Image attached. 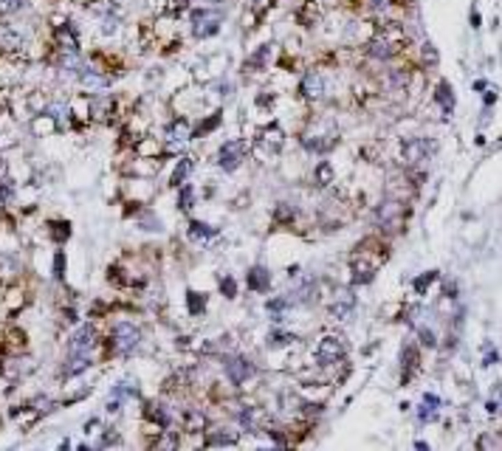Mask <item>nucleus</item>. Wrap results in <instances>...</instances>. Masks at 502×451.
<instances>
[{
    "instance_id": "f257e3e1",
    "label": "nucleus",
    "mask_w": 502,
    "mask_h": 451,
    "mask_svg": "<svg viewBox=\"0 0 502 451\" xmlns=\"http://www.w3.org/2000/svg\"><path fill=\"white\" fill-rule=\"evenodd\" d=\"M142 342V333L139 327L130 324V322H119L116 327H113V350L116 352H133L135 347H139Z\"/></svg>"
},
{
    "instance_id": "f03ea898",
    "label": "nucleus",
    "mask_w": 502,
    "mask_h": 451,
    "mask_svg": "<svg viewBox=\"0 0 502 451\" xmlns=\"http://www.w3.org/2000/svg\"><path fill=\"white\" fill-rule=\"evenodd\" d=\"M220 23H223V17L215 9H198V12H192V31H195V37H212V34H217Z\"/></svg>"
},
{
    "instance_id": "7ed1b4c3",
    "label": "nucleus",
    "mask_w": 502,
    "mask_h": 451,
    "mask_svg": "<svg viewBox=\"0 0 502 451\" xmlns=\"http://www.w3.org/2000/svg\"><path fill=\"white\" fill-rule=\"evenodd\" d=\"M341 359H345V342H341L339 336H325L322 342H319V347H316V361L322 364V367L336 364Z\"/></svg>"
},
{
    "instance_id": "20e7f679",
    "label": "nucleus",
    "mask_w": 502,
    "mask_h": 451,
    "mask_svg": "<svg viewBox=\"0 0 502 451\" xmlns=\"http://www.w3.org/2000/svg\"><path fill=\"white\" fill-rule=\"evenodd\" d=\"M243 153H246V144H243L240 138L226 141V144L220 147V153H217V164H220L226 172H235L240 167V161H243Z\"/></svg>"
},
{
    "instance_id": "39448f33",
    "label": "nucleus",
    "mask_w": 502,
    "mask_h": 451,
    "mask_svg": "<svg viewBox=\"0 0 502 451\" xmlns=\"http://www.w3.org/2000/svg\"><path fill=\"white\" fill-rule=\"evenodd\" d=\"M282 144H285V136H282V130H280L277 125H271L268 130H263L260 138H257V150H260V153H268V155L280 153Z\"/></svg>"
},
{
    "instance_id": "423d86ee",
    "label": "nucleus",
    "mask_w": 502,
    "mask_h": 451,
    "mask_svg": "<svg viewBox=\"0 0 502 451\" xmlns=\"http://www.w3.org/2000/svg\"><path fill=\"white\" fill-rule=\"evenodd\" d=\"M94 344H96V330L90 324H85L71 336V342H68V352H90Z\"/></svg>"
},
{
    "instance_id": "0eeeda50",
    "label": "nucleus",
    "mask_w": 502,
    "mask_h": 451,
    "mask_svg": "<svg viewBox=\"0 0 502 451\" xmlns=\"http://www.w3.org/2000/svg\"><path fill=\"white\" fill-rule=\"evenodd\" d=\"M54 37H57V45H60L65 54H79V37H77L71 23H62V26H57Z\"/></svg>"
},
{
    "instance_id": "6e6552de",
    "label": "nucleus",
    "mask_w": 502,
    "mask_h": 451,
    "mask_svg": "<svg viewBox=\"0 0 502 451\" xmlns=\"http://www.w3.org/2000/svg\"><path fill=\"white\" fill-rule=\"evenodd\" d=\"M429 153H435V144H429L426 138H412L404 144V158L409 164H418V161H426Z\"/></svg>"
},
{
    "instance_id": "1a4fd4ad",
    "label": "nucleus",
    "mask_w": 502,
    "mask_h": 451,
    "mask_svg": "<svg viewBox=\"0 0 502 451\" xmlns=\"http://www.w3.org/2000/svg\"><path fill=\"white\" fill-rule=\"evenodd\" d=\"M226 375H229L232 384H246L251 375H254V364L246 361V359H232L226 364Z\"/></svg>"
},
{
    "instance_id": "9d476101",
    "label": "nucleus",
    "mask_w": 502,
    "mask_h": 451,
    "mask_svg": "<svg viewBox=\"0 0 502 451\" xmlns=\"http://www.w3.org/2000/svg\"><path fill=\"white\" fill-rule=\"evenodd\" d=\"M302 96L305 99H311V102H319L325 96V79L319 77V74H305V79H302Z\"/></svg>"
},
{
    "instance_id": "9b49d317",
    "label": "nucleus",
    "mask_w": 502,
    "mask_h": 451,
    "mask_svg": "<svg viewBox=\"0 0 502 451\" xmlns=\"http://www.w3.org/2000/svg\"><path fill=\"white\" fill-rule=\"evenodd\" d=\"M90 367V352H68V361L62 367V375L65 378H74L79 372H85Z\"/></svg>"
},
{
    "instance_id": "f8f14e48",
    "label": "nucleus",
    "mask_w": 502,
    "mask_h": 451,
    "mask_svg": "<svg viewBox=\"0 0 502 451\" xmlns=\"http://www.w3.org/2000/svg\"><path fill=\"white\" fill-rule=\"evenodd\" d=\"M246 282H248V288H251V291H268V285H271V274H268V268L254 266V268L248 271Z\"/></svg>"
},
{
    "instance_id": "ddd939ff",
    "label": "nucleus",
    "mask_w": 502,
    "mask_h": 451,
    "mask_svg": "<svg viewBox=\"0 0 502 451\" xmlns=\"http://www.w3.org/2000/svg\"><path fill=\"white\" fill-rule=\"evenodd\" d=\"M356 307V296L350 294V291H341L339 296H336V302H333V307H330V313L336 316V319H345L350 311Z\"/></svg>"
},
{
    "instance_id": "4468645a",
    "label": "nucleus",
    "mask_w": 502,
    "mask_h": 451,
    "mask_svg": "<svg viewBox=\"0 0 502 451\" xmlns=\"http://www.w3.org/2000/svg\"><path fill=\"white\" fill-rule=\"evenodd\" d=\"M438 407H440V398L438 395H426L423 403H421V412H418L421 423H432V420H435L438 417Z\"/></svg>"
},
{
    "instance_id": "2eb2a0df",
    "label": "nucleus",
    "mask_w": 502,
    "mask_h": 451,
    "mask_svg": "<svg viewBox=\"0 0 502 451\" xmlns=\"http://www.w3.org/2000/svg\"><path fill=\"white\" fill-rule=\"evenodd\" d=\"M215 234H217V229L209 226V223H200V220H192V223H189V237H192L195 243H198V240H200V243L209 240V237H215Z\"/></svg>"
},
{
    "instance_id": "dca6fc26",
    "label": "nucleus",
    "mask_w": 502,
    "mask_h": 451,
    "mask_svg": "<svg viewBox=\"0 0 502 451\" xmlns=\"http://www.w3.org/2000/svg\"><path fill=\"white\" fill-rule=\"evenodd\" d=\"M60 125H57V118L51 116V113H40L34 122H31V130L37 133V136H45V133H51V130H57Z\"/></svg>"
},
{
    "instance_id": "f3484780",
    "label": "nucleus",
    "mask_w": 502,
    "mask_h": 451,
    "mask_svg": "<svg viewBox=\"0 0 502 451\" xmlns=\"http://www.w3.org/2000/svg\"><path fill=\"white\" fill-rule=\"evenodd\" d=\"M435 99H438V105L443 107V113H451V110H454V90H451L449 82H440V85H438Z\"/></svg>"
},
{
    "instance_id": "a211bd4d",
    "label": "nucleus",
    "mask_w": 502,
    "mask_h": 451,
    "mask_svg": "<svg viewBox=\"0 0 502 451\" xmlns=\"http://www.w3.org/2000/svg\"><path fill=\"white\" fill-rule=\"evenodd\" d=\"M395 54V49H393V42L390 40H373L370 42V57H375V60H390Z\"/></svg>"
},
{
    "instance_id": "6ab92c4d",
    "label": "nucleus",
    "mask_w": 502,
    "mask_h": 451,
    "mask_svg": "<svg viewBox=\"0 0 502 451\" xmlns=\"http://www.w3.org/2000/svg\"><path fill=\"white\" fill-rule=\"evenodd\" d=\"M167 138H170V144H187L189 141V125L187 122H175L172 127H170V133H167Z\"/></svg>"
},
{
    "instance_id": "aec40b11",
    "label": "nucleus",
    "mask_w": 502,
    "mask_h": 451,
    "mask_svg": "<svg viewBox=\"0 0 502 451\" xmlns=\"http://www.w3.org/2000/svg\"><path fill=\"white\" fill-rule=\"evenodd\" d=\"M189 172H192V161H189V158H181V161H178V167H175V172H172V183H175V186H181V183H184V181L189 178Z\"/></svg>"
},
{
    "instance_id": "412c9836",
    "label": "nucleus",
    "mask_w": 502,
    "mask_h": 451,
    "mask_svg": "<svg viewBox=\"0 0 502 451\" xmlns=\"http://www.w3.org/2000/svg\"><path fill=\"white\" fill-rule=\"evenodd\" d=\"M192 203H195V189L184 181V183H181V192H178V206L184 209V211H189V209H192Z\"/></svg>"
},
{
    "instance_id": "4be33fe9",
    "label": "nucleus",
    "mask_w": 502,
    "mask_h": 451,
    "mask_svg": "<svg viewBox=\"0 0 502 451\" xmlns=\"http://www.w3.org/2000/svg\"><path fill=\"white\" fill-rule=\"evenodd\" d=\"M187 305H189V313L198 316V313H203V307H207V296L198 294V291H189L187 294Z\"/></svg>"
},
{
    "instance_id": "5701e85b",
    "label": "nucleus",
    "mask_w": 502,
    "mask_h": 451,
    "mask_svg": "<svg viewBox=\"0 0 502 451\" xmlns=\"http://www.w3.org/2000/svg\"><path fill=\"white\" fill-rule=\"evenodd\" d=\"M330 181H333V167H330L328 161H322V164L316 167V183H319V186H328Z\"/></svg>"
},
{
    "instance_id": "b1692460",
    "label": "nucleus",
    "mask_w": 502,
    "mask_h": 451,
    "mask_svg": "<svg viewBox=\"0 0 502 451\" xmlns=\"http://www.w3.org/2000/svg\"><path fill=\"white\" fill-rule=\"evenodd\" d=\"M373 279V268L370 266H356L353 268V285H367Z\"/></svg>"
},
{
    "instance_id": "393cba45",
    "label": "nucleus",
    "mask_w": 502,
    "mask_h": 451,
    "mask_svg": "<svg viewBox=\"0 0 502 451\" xmlns=\"http://www.w3.org/2000/svg\"><path fill=\"white\" fill-rule=\"evenodd\" d=\"M51 234H54V240L57 243H62V240H68V237H71V223H62V220H54L51 223Z\"/></svg>"
},
{
    "instance_id": "a878e982",
    "label": "nucleus",
    "mask_w": 502,
    "mask_h": 451,
    "mask_svg": "<svg viewBox=\"0 0 502 451\" xmlns=\"http://www.w3.org/2000/svg\"><path fill=\"white\" fill-rule=\"evenodd\" d=\"M26 6V0H0V17H9Z\"/></svg>"
},
{
    "instance_id": "bb28decb",
    "label": "nucleus",
    "mask_w": 502,
    "mask_h": 451,
    "mask_svg": "<svg viewBox=\"0 0 502 451\" xmlns=\"http://www.w3.org/2000/svg\"><path fill=\"white\" fill-rule=\"evenodd\" d=\"M288 305H291V299H271V302H268V311L274 313V319H277V322H280V319H282V313H285V307H288Z\"/></svg>"
},
{
    "instance_id": "cd10ccee",
    "label": "nucleus",
    "mask_w": 502,
    "mask_h": 451,
    "mask_svg": "<svg viewBox=\"0 0 502 451\" xmlns=\"http://www.w3.org/2000/svg\"><path fill=\"white\" fill-rule=\"evenodd\" d=\"M147 417H150V420H158V426H167V423H170L167 412H164L161 407H155V403H150V407H147Z\"/></svg>"
},
{
    "instance_id": "c85d7f7f",
    "label": "nucleus",
    "mask_w": 502,
    "mask_h": 451,
    "mask_svg": "<svg viewBox=\"0 0 502 451\" xmlns=\"http://www.w3.org/2000/svg\"><path fill=\"white\" fill-rule=\"evenodd\" d=\"M435 279H438V271H426L423 276H418V279H415V291H418V294H423V291H426Z\"/></svg>"
},
{
    "instance_id": "c756f323",
    "label": "nucleus",
    "mask_w": 502,
    "mask_h": 451,
    "mask_svg": "<svg viewBox=\"0 0 502 451\" xmlns=\"http://www.w3.org/2000/svg\"><path fill=\"white\" fill-rule=\"evenodd\" d=\"M268 54H271V51H268V45H263V49H260L254 57H251L246 65H248V68H263V65H265V60H268Z\"/></svg>"
},
{
    "instance_id": "7c9ffc66",
    "label": "nucleus",
    "mask_w": 502,
    "mask_h": 451,
    "mask_svg": "<svg viewBox=\"0 0 502 451\" xmlns=\"http://www.w3.org/2000/svg\"><path fill=\"white\" fill-rule=\"evenodd\" d=\"M398 211H401V209H398V203H386V206L378 211V220H381V223H390V218H395Z\"/></svg>"
},
{
    "instance_id": "2f4dec72",
    "label": "nucleus",
    "mask_w": 502,
    "mask_h": 451,
    "mask_svg": "<svg viewBox=\"0 0 502 451\" xmlns=\"http://www.w3.org/2000/svg\"><path fill=\"white\" fill-rule=\"evenodd\" d=\"M54 276H57V279L65 276V254H62V251L54 254Z\"/></svg>"
},
{
    "instance_id": "473e14b6",
    "label": "nucleus",
    "mask_w": 502,
    "mask_h": 451,
    "mask_svg": "<svg viewBox=\"0 0 502 451\" xmlns=\"http://www.w3.org/2000/svg\"><path fill=\"white\" fill-rule=\"evenodd\" d=\"M220 288H223L226 296H235V294H237V282H235L232 276H223V279H220Z\"/></svg>"
},
{
    "instance_id": "72a5a7b5",
    "label": "nucleus",
    "mask_w": 502,
    "mask_h": 451,
    "mask_svg": "<svg viewBox=\"0 0 502 451\" xmlns=\"http://www.w3.org/2000/svg\"><path fill=\"white\" fill-rule=\"evenodd\" d=\"M187 423H189V432H198V429H203V415H198V412H189Z\"/></svg>"
},
{
    "instance_id": "f704fd0d",
    "label": "nucleus",
    "mask_w": 502,
    "mask_h": 451,
    "mask_svg": "<svg viewBox=\"0 0 502 451\" xmlns=\"http://www.w3.org/2000/svg\"><path fill=\"white\" fill-rule=\"evenodd\" d=\"M421 339H423V344H426V347H435V344H438L435 330H429V327H423V330H421Z\"/></svg>"
},
{
    "instance_id": "c9c22d12",
    "label": "nucleus",
    "mask_w": 502,
    "mask_h": 451,
    "mask_svg": "<svg viewBox=\"0 0 502 451\" xmlns=\"http://www.w3.org/2000/svg\"><path fill=\"white\" fill-rule=\"evenodd\" d=\"M240 423L246 426V429H251V426H254V412H251V409H246V412L240 415Z\"/></svg>"
},
{
    "instance_id": "e433bc0d",
    "label": "nucleus",
    "mask_w": 502,
    "mask_h": 451,
    "mask_svg": "<svg viewBox=\"0 0 502 451\" xmlns=\"http://www.w3.org/2000/svg\"><path fill=\"white\" fill-rule=\"evenodd\" d=\"M271 339H274V344H280V347H282V344H291V342H293V336H288V333H274Z\"/></svg>"
},
{
    "instance_id": "4c0bfd02",
    "label": "nucleus",
    "mask_w": 502,
    "mask_h": 451,
    "mask_svg": "<svg viewBox=\"0 0 502 451\" xmlns=\"http://www.w3.org/2000/svg\"><path fill=\"white\" fill-rule=\"evenodd\" d=\"M423 60H429V62H438V51L432 49V45H423Z\"/></svg>"
},
{
    "instance_id": "58836bf2",
    "label": "nucleus",
    "mask_w": 502,
    "mask_h": 451,
    "mask_svg": "<svg viewBox=\"0 0 502 451\" xmlns=\"http://www.w3.org/2000/svg\"><path fill=\"white\" fill-rule=\"evenodd\" d=\"M170 3V12H184L187 9V0H167Z\"/></svg>"
},
{
    "instance_id": "ea45409f",
    "label": "nucleus",
    "mask_w": 502,
    "mask_h": 451,
    "mask_svg": "<svg viewBox=\"0 0 502 451\" xmlns=\"http://www.w3.org/2000/svg\"><path fill=\"white\" fill-rule=\"evenodd\" d=\"M217 125H220V116H212V118H209V122H207V125H203V127H200V133H207V130H215Z\"/></svg>"
},
{
    "instance_id": "a19ab883",
    "label": "nucleus",
    "mask_w": 502,
    "mask_h": 451,
    "mask_svg": "<svg viewBox=\"0 0 502 451\" xmlns=\"http://www.w3.org/2000/svg\"><path fill=\"white\" fill-rule=\"evenodd\" d=\"M497 359H499V355H497V350H494V352H488V355H486V367L497 364Z\"/></svg>"
},
{
    "instance_id": "79ce46f5",
    "label": "nucleus",
    "mask_w": 502,
    "mask_h": 451,
    "mask_svg": "<svg viewBox=\"0 0 502 451\" xmlns=\"http://www.w3.org/2000/svg\"><path fill=\"white\" fill-rule=\"evenodd\" d=\"M390 6V0H373V9H386Z\"/></svg>"
},
{
    "instance_id": "37998d69",
    "label": "nucleus",
    "mask_w": 502,
    "mask_h": 451,
    "mask_svg": "<svg viewBox=\"0 0 502 451\" xmlns=\"http://www.w3.org/2000/svg\"><path fill=\"white\" fill-rule=\"evenodd\" d=\"M497 412H499V403L491 400V403H488V415H497Z\"/></svg>"
}]
</instances>
